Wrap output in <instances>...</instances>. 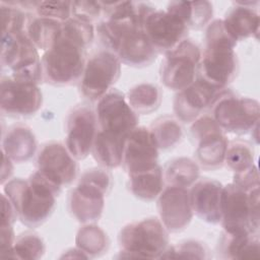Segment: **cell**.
Listing matches in <instances>:
<instances>
[{
    "label": "cell",
    "mask_w": 260,
    "mask_h": 260,
    "mask_svg": "<svg viewBox=\"0 0 260 260\" xmlns=\"http://www.w3.org/2000/svg\"><path fill=\"white\" fill-rule=\"evenodd\" d=\"M162 259H205V247L198 241L188 240L177 246H169L161 255Z\"/></svg>",
    "instance_id": "obj_35"
},
{
    "label": "cell",
    "mask_w": 260,
    "mask_h": 260,
    "mask_svg": "<svg viewBox=\"0 0 260 260\" xmlns=\"http://www.w3.org/2000/svg\"><path fill=\"white\" fill-rule=\"evenodd\" d=\"M132 194L144 201H151L158 197L164 187V174L159 165L151 170L129 175Z\"/></svg>",
    "instance_id": "obj_25"
},
{
    "label": "cell",
    "mask_w": 260,
    "mask_h": 260,
    "mask_svg": "<svg viewBox=\"0 0 260 260\" xmlns=\"http://www.w3.org/2000/svg\"><path fill=\"white\" fill-rule=\"evenodd\" d=\"M96 133L95 114L85 106H78L67 120L65 146L75 159H83L91 152Z\"/></svg>",
    "instance_id": "obj_17"
},
{
    "label": "cell",
    "mask_w": 260,
    "mask_h": 260,
    "mask_svg": "<svg viewBox=\"0 0 260 260\" xmlns=\"http://www.w3.org/2000/svg\"><path fill=\"white\" fill-rule=\"evenodd\" d=\"M61 187L38 170L27 180L20 178L7 181L5 195L14 205L18 218L27 226L42 224L53 212Z\"/></svg>",
    "instance_id": "obj_1"
},
{
    "label": "cell",
    "mask_w": 260,
    "mask_h": 260,
    "mask_svg": "<svg viewBox=\"0 0 260 260\" xmlns=\"http://www.w3.org/2000/svg\"><path fill=\"white\" fill-rule=\"evenodd\" d=\"M217 90L200 79L178 91L174 100V112L177 118L185 123L195 121L217 96Z\"/></svg>",
    "instance_id": "obj_20"
},
{
    "label": "cell",
    "mask_w": 260,
    "mask_h": 260,
    "mask_svg": "<svg viewBox=\"0 0 260 260\" xmlns=\"http://www.w3.org/2000/svg\"><path fill=\"white\" fill-rule=\"evenodd\" d=\"M121 74V61L110 50H102L93 54L85 63L80 80L83 96L90 101L100 100Z\"/></svg>",
    "instance_id": "obj_9"
},
{
    "label": "cell",
    "mask_w": 260,
    "mask_h": 260,
    "mask_svg": "<svg viewBox=\"0 0 260 260\" xmlns=\"http://www.w3.org/2000/svg\"><path fill=\"white\" fill-rule=\"evenodd\" d=\"M62 31L78 41L85 47L90 45L94 37L92 23L74 17H70L68 20L62 23Z\"/></svg>",
    "instance_id": "obj_37"
},
{
    "label": "cell",
    "mask_w": 260,
    "mask_h": 260,
    "mask_svg": "<svg viewBox=\"0 0 260 260\" xmlns=\"http://www.w3.org/2000/svg\"><path fill=\"white\" fill-rule=\"evenodd\" d=\"M62 23L46 17H32L27 26L26 35L38 49L46 52L59 38Z\"/></svg>",
    "instance_id": "obj_26"
},
{
    "label": "cell",
    "mask_w": 260,
    "mask_h": 260,
    "mask_svg": "<svg viewBox=\"0 0 260 260\" xmlns=\"http://www.w3.org/2000/svg\"><path fill=\"white\" fill-rule=\"evenodd\" d=\"M37 162L38 171L61 188L70 185L77 177L76 159L60 142L45 144L38 154Z\"/></svg>",
    "instance_id": "obj_16"
},
{
    "label": "cell",
    "mask_w": 260,
    "mask_h": 260,
    "mask_svg": "<svg viewBox=\"0 0 260 260\" xmlns=\"http://www.w3.org/2000/svg\"><path fill=\"white\" fill-rule=\"evenodd\" d=\"M18 218L17 211L5 194H1V224H12Z\"/></svg>",
    "instance_id": "obj_43"
},
{
    "label": "cell",
    "mask_w": 260,
    "mask_h": 260,
    "mask_svg": "<svg viewBox=\"0 0 260 260\" xmlns=\"http://www.w3.org/2000/svg\"><path fill=\"white\" fill-rule=\"evenodd\" d=\"M43 95L38 84L3 77L0 89V108L9 116H30L42 107Z\"/></svg>",
    "instance_id": "obj_13"
},
{
    "label": "cell",
    "mask_w": 260,
    "mask_h": 260,
    "mask_svg": "<svg viewBox=\"0 0 260 260\" xmlns=\"http://www.w3.org/2000/svg\"><path fill=\"white\" fill-rule=\"evenodd\" d=\"M158 147L150 129L136 127L126 138L123 166L128 175L153 169L158 165Z\"/></svg>",
    "instance_id": "obj_15"
},
{
    "label": "cell",
    "mask_w": 260,
    "mask_h": 260,
    "mask_svg": "<svg viewBox=\"0 0 260 260\" xmlns=\"http://www.w3.org/2000/svg\"><path fill=\"white\" fill-rule=\"evenodd\" d=\"M46 251V246L41 237L32 233H23L15 239L13 247L7 258L14 259H40Z\"/></svg>",
    "instance_id": "obj_31"
},
{
    "label": "cell",
    "mask_w": 260,
    "mask_h": 260,
    "mask_svg": "<svg viewBox=\"0 0 260 260\" xmlns=\"http://www.w3.org/2000/svg\"><path fill=\"white\" fill-rule=\"evenodd\" d=\"M222 21L228 32L236 42L250 37H258L259 15L248 5L236 3V7L225 15Z\"/></svg>",
    "instance_id": "obj_23"
},
{
    "label": "cell",
    "mask_w": 260,
    "mask_h": 260,
    "mask_svg": "<svg viewBox=\"0 0 260 260\" xmlns=\"http://www.w3.org/2000/svg\"><path fill=\"white\" fill-rule=\"evenodd\" d=\"M150 131L159 149L174 147L183 137L181 125L171 118H161L157 120L150 127Z\"/></svg>",
    "instance_id": "obj_33"
},
{
    "label": "cell",
    "mask_w": 260,
    "mask_h": 260,
    "mask_svg": "<svg viewBox=\"0 0 260 260\" xmlns=\"http://www.w3.org/2000/svg\"><path fill=\"white\" fill-rule=\"evenodd\" d=\"M224 252L232 259H259L260 243L254 233H243L239 235H226Z\"/></svg>",
    "instance_id": "obj_30"
},
{
    "label": "cell",
    "mask_w": 260,
    "mask_h": 260,
    "mask_svg": "<svg viewBox=\"0 0 260 260\" xmlns=\"http://www.w3.org/2000/svg\"><path fill=\"white\" fill-rule=\"evenodd\" d=\"M104 12L103 2L99 1H72L71 17L92 23Z\"/></svg>",
    "instance_id": "obj_38"
},
{
    "label": "cell",
    "mask_w": 260,
    "mask_h": 260,
    "mask_svg": "<svg viewBox=\"0 0 260 260\" xmlns=\"http://www.w3.org/2000/svg\"><path fill=\"white\" fill-rule=\"evenodd\" d=\"M61 258H88V256L85 253H83L80 249L75 247L66 251V253H64L61 256Z\"/></svg>",
    "instance_id": "obj_45"
},
{
    "label": "cell",
    "mask_w": 260,
    "mask_h": 260,
    "mask_svg": "<svg viewBox=\"0 0 260 260\" xmlns=\"http://www.w3.org/2000/svg\"><path fill=\"white\" fill-rule=\"evenodd\" d=\"M205 50L197 67V79L221 90L236 76L237 42L228 32L222 19L208 23L205 34Z\"/></svg>",
    "instance_id": "obj_2"
},
{
    "label": "cell",
    "mask_w": 260,
    "mask_h": 260,
    "mask_svg": "<svg viewBox=\"0 0 260 260\" xmlns=\"http://www.w3.org/2000/svg\"><path fill=\"white\" fill-rule=\"evenodd\" d=\"M259 114L256 100L226 95L216 102L212 117L223 131L245 134L258 124Z\"/></svg>",
    "instance_id": "obj_11"
},
{
    "label": "cell",
    "mask_w": 260,
    "mask_h": 260,
    "mask_svg": "<svg viewBox=\"0 0 260 260\" xmlns=\"http://www.w3.org/2000/svg\"><path fill=\"white\" fill-rule=\"evenodd\" d=\"M85 49L78 41L61 34L42 57L43 78L54 85H68L81 78L85 67Z\"/></svg>",
    "instance_id": "obj_4"
},
{
    "label": "cell",
    "mask_w": 260,
    "mask_h": 260,
    "mask_svg": "<svg viewBox=\"0 0 260 260\" xmlns=\"http://www.w3.org/2000/svg\"><path fill=\"white\" fill-rule=\"evenodd\" d=\"M191 134L198 141L196 157L205 168L220 167L224 161L229 141L212 116L198 117L191 126Z\"/></svg>",
    "instance_id": "obj_12"
},
{
    "label": "cell",
    "mask_w": 260,
    "mask_h": 260,
    "mask_svg": "<svg viewBox=\"0 0 260 260\" xmlns=\"http://www.w3.org/2000/svg\"><path fill=\"white\" fill-rule=\"evenodd\" d=\"M13 173V161L2 152V167H1V184H4L5 181H9L10 176Z\"/></svg>",
    "instance_id": "obj_44"
},
{
    "label": "cell",
    "mask_w": 260,
    "mask_h": 260,
    "mask_svg": "<svg viewBox=\"0 0 260 260\" xmlns=\"http://www.w3.org/2000/svg\"><path fill=\"white\" fill-rule=\"evenodd\" d=\"M220 222L225 235L253 233L250 228L249 191L233 182L223 186Z\"/></svg>",
    "instance_id": "obj_19"
},
{
    "label": "cell",
    "mask_w": 260,
    "mask_h": 260,
    "mask_svg": "<svg viewBox=\"0 0 260 260\" xmlns=\"http://www.w3.org/2000/svg\"><path fill=\"white\" fill-rule=\"evenodd\" d=\"M0 228V256L2 258H7L16 238L14 236L12 224H1Z\"/></svg>",
    "instance_id": "obj_41"
},
{
    "label": "cell",
    "mask_w": 260,
    "mask_h": 260,
    "mask_svg": "<svg viewBox=\"0 0 260 260\" xmlns=\"http://www.w3.org/2000/svg\"><path fill=\"white\" fill-rule=\"evenodd\" d=\"M75 244L89 258L99 256L107 251L109 239L100 226L93 223H86L78 230L75 237Z\"/></svg>",
    "instance_id": "obj_29"
},
{
    "label": "cell",
    "mask_w": 260,
    "mask_h": 260,
    "mask_svg": "<svg viewBox=\"0 0 260 260\" xmlns=\"http://www.w3.org/2000/svg\"><path fill=\"white\" fill-rule=\"evenodd\" d=\"M157 211L159 220L168 232L184 230L193 216L189 190L171 185L162 189L157 197Z\"/></svg>",
    "instance_id": "obj_18"
},
{
    "label": "cell",
    "mask_w": 260,
    "mask_h": 260,
    "mask_svg": "<svg viewBox=\"0 0 260 260\" xmlns=\"http://www.w3.org/2000/svg\"><path fill=\"white\" fill-rule=\"evenodd\" d=\"M213 14L212 4L208 1L191 2V18L189 28H200L207 24Z\"/></svg>",
    "instance_id": "obj_39"
},
{
    "label": "cell",
    "mask_w": 260,
    "mask_h": 260,
    "mask_svg": "<svg viewBox=\"0 0 260 260\" xmlns=\"http://www.w3.org/2000/svg\"><path fill=\"white\" fill-rule=\"evenodd\" d=\"M119 244L120 258H160L169 247V234L159 219L148 217L126 224Z\"/></svg>",
    "instance_id": "obj_5"
},
{
    "label": "cell",
    "mask_w": 260,
    "mask_h": 260,
    "mask_svg": "<svg viewBox=\"0 0 260 260\" xmlns=\"http://www.w3.org/2000/svg\"><path fill=\"white\" fill-rule=\"evenodd\" d=\"M1 63L15 79L38 84L43 78L42 59L26 34L1 38Z\"/></svg>",
    "instance_id": "obj_7"
},
{
    "label": "cell",
    "mask_w": 260,
    "mask_h": 260,
    "mask_svg": "<svg viewBox=\"0 0 260 260\" xmlns=\"http://www.w3.org/2000/svg\"><path fill=\"white\" fill-rule=\"evenodd\" d=\"M200 58L199 47L188 39L166 52L160 66V80L164 85L177 91L190 85L195 80Z\"/></svg>",
    "instance_id": "obj_8"
},
{
    "label": "cell",
    "mask_w": 260,
    "mask_h": 260,
    "mask_svg": "<svg viewBox=\"0 0 260 260\" xmlns=\"http://www.w3.org/2000/svg\"><path fill=\"white\" fill-rule=\"evenodd\" d=\"M259 187L250 190V228L253 233L259 230Z\"/></svg>",
    "instance_id": "obj_42"
},
{
    "label": "cell",
    "mask_w": 260,
    "mask_h": 260,
    "mask_svg": "<svg viewBox=\"0 0 260 260\" xmlns=\"http://www.w3.org/2000/svg\"><path fill=\"white\" fill-rule=\"evenodd\" d=\"M223 162L234 172V175L244 173L255 166L253 149L245 142L233 141L228 145Z\"/></svg>",
    "instance_id": "obj_34"
},
{
    "label": "cell",
    "mask_w": 260,
    "mask_h": 260,
    "mask_svg": "<svg viewBox=\"0 0 260 260\" xmlns=\"http://www.w3.org/2000/svg\"><path fill=\"white\" fill-rule=\"evenodd\" d=\"M37 150L36 136L24 125H14L8 129L3 141L2 152L13 162H23L30 159Z\"/></svg>",
    "instance_id": "obj_22"
},
{
    "label": "cell",
    "mask_w": 260,
    "mask_h": 260,
    "mask_svg": "<svg viewBox=\"0 0 260 260\" xmlns=\"http://www.w3.org/2000/svg\"><path fill=\"white\" fill-rule=\"evenodd\" d=\"M72 1H39L36 6L38 16L65 22L71 17Z\"/></svg>",
    "instance_id": "obj_36"
},
{
    "label": "cell",
    "mask_w": 260,
    "mask_h": 260,
    "mask_svg": "<svg viewBox=\"0 0 260 260\" xmlns=\"http://www.w3.org/2000/svg\"><path fill=\"white\" fill-rule=\"evenodd\" d=\"M102 41L119 60L129 66L150 65L157 52L146 37L143 28L132 21L106 19L99 25Z\"/></svg>",
    "instance_id": "obj_3"
},
{
    "label": "cell",
    "mask_w": 260,
    "mask_h": 260,
    "mask_svg": "<svg viewBox=\"0 0 260 260\" xmlns=\"http://www.w3.org/2000/svg\"><path fill=\"white\" fill-rule=\"evenodd\" d=\"M222 189L216 180L205 178L196 181L189 191L193 213L208 223L220 222Z\"/></svg>",
    "instance_id": "obj_21"
},
{
    "label": "cell",
    "mask_w": 260,
    "mask_h": 260,
    "mask_svg": "<svg viewBox=\"0 0 260 260\" xmlns=\"http://www.w3.org/2000/svg\"><path fill=\"white\" fill-rule=\"evenodd\" d=\"M236 185L240 186L241 188L245 189L246 191H250L254 188L259 187V175L257 171V167L254 166L250 170L234 175V181Z\"/></svg>",
    "instance_id": "obj_40"
},
{
    "label": "cell",
    "mask_w": 260,
    "mask_h": 260,
    "mask_svg": "<svg viewBox=\"0 0 260 260\" xmlns=\"http://www.w3.org/2000/svg\"><path fill=\"white\" fill-rule=\"evenodd\" d=\"M199 175V166L193 159L178 157L168 165L165 178L171 186L188 188L198 181Z\"/></svg>",
    "instance_id": "obj_28"
},
{
    "label": "cell",
    "mask_w": 260,
    "mask_h": 260,
    "mask_svg": "<svg viewBox=\"0 0 260 260\" xmlns=\"http://www.w3.org/2000/svg\"><path fill=\"white\" fill-rule=\"evenodd\" d=\"M142 28L157 53L172 50L185 40L189 29L177 15L155 8L145 17Z\"/></svg>",
    "instance_id": "obj_14"
},
{
    "label": "cell",
    "mask_w": 260,
    "mask_h": 260,
    "mask_svg": "<svg viewBox=\"0 0 260 260\" xmlns=\"http://www.w3.org/2000/svg\"><path fill=\"white\" fill-rule=\"evenodd\" d=\"M126 138L116 136L104 131L95 135L91 152L100 166L107 169H115L122 165Z\"/></svg>",
    "instance_id": "obj_24"
},
{
    "label": "cell",
    "mask_w": 260,
    "mask_h": 260,
    "mask_svg": "<svg viewBox=\"0 0 260 260\" xmlns=\"http://www.w3.org/2000/svg\"><path fill=\"white\" fill-rule=\"evenodd\" d=\"M126 99L136 114H149L158 108L161 93L152 83H140L129 89Z\"/></svg>",
    "instance_id": "obj_27"
},
{
    "label": "cell",
    "mask_w": 260,
    "mask_h": 260,
    "mask_svg": "<svg viewBox=\"0 0 260 260\" xmlns=\"http://www.w3.org/2000/svg\"><path fill=\"white\" fill-rule=\"evenodd\" d=\"M101 130L116 136H127L138 126V116L126 96L119 90H111L102 96L95 108Z\"/></svg>",
    "instance_id": "obj_10"
},
{
    "label": "cell",
    "mask_w": 260,
    "mask_h": 260,
    "mask_svg": "<svg viewBox=\"0 0 260 260\" xmlns=\"http://www.w3.org/2000/svg\"><path fill=\"white\" fill-rule=\"evenodd\" d=\"M110 187L111 176L106 170L93 168L85 171L69 197V208L73 216L82 223L99 220Z\"/></svg>",
    "instance_id": "obj_6"
},
{
    "label": "cell",
    "mask_w": 260,
    "mask_h": 260,
    "mask_svg": "<svg viewBox=\"0 0 260 260\" xmlns=\"http://www.w3.org/2000/svg\"><path fill=\"white\" fill-rule=\"evenodd\" d=\"M1 2V21H2V36L6 37H16L26 34L27 26L32 17L23 13L15 6L10 3Z\"/></svg>",
    "instance_id": "obj_32"
}]
</instances>
